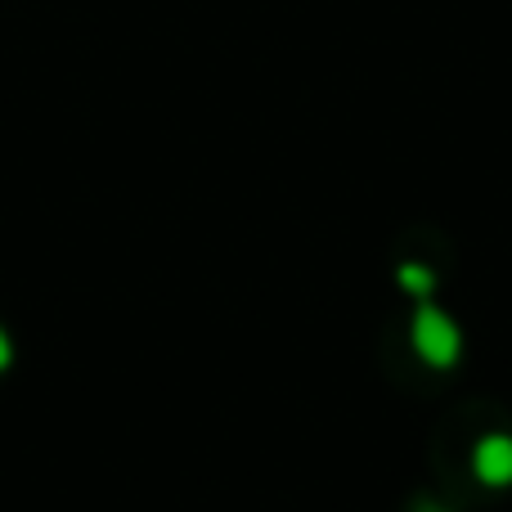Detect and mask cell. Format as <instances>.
<instances>
[{"label":"cell","mask_w":512,"mask_h":512,"mask_svg":"<svg viewBox=\"0 0 512 512\" xmlns=\"http://www.w3.org/2000/svg\"><path fill=\"white\" fill-rule=\"evenodd\" d=\"M472 472L481 486L508 490L512 486V436L508 432H486L472 445Z\"/></svg>","instance_id":"2"},{"label":"cell","mask_w":512,"mask_h":512,"mask_svg":"<svg viewBox=\"0 0 512 512\" xmlns=\"http://www.w3.org/2000/svg\"><path fill=\"white\" fill-rule=\"evenodd\" d=\"M396 279H400V288H405L414 301H432V292H436V274L427 270L423 261H405V265L396 270Z\"/></svg>","instance_id":"3"},{"label":"cell","mask_w":512,"mask_h":512,"mask_svg":"<svg viewBox=\"0 0 512 512\" xmlns=\"http://www.w3.org/2000/svg\"><path fill=\"white\" fill-rule=\"evenodd\" d=\"M409 342H414L418 360L427 369H459L463 360V328L454 324V315H445L436 301H418L414 306V319H409Z\"/></svg>","instance_id":"1"}]
</instances>
